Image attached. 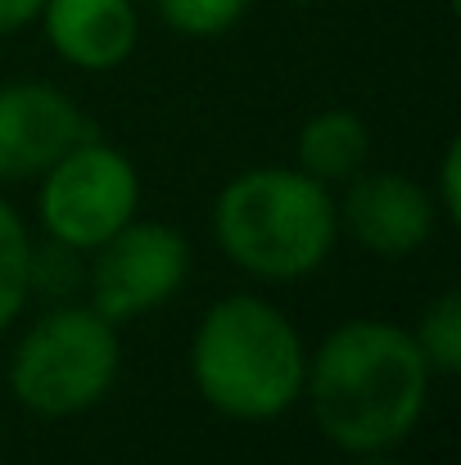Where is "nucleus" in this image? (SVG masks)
Here are the masks:
<instances>
[{
	"instance_id": "9",
	"label": "nucleus",
	"mask_w": 461,
	"mask_h": 465,
	"mask_svg": "<svg viewBox=\"0 0 461 465\" xmlns=\"http://www.w3.org/2000/svg\"><path fill=\"white\" fill-rule=\"evenodd\" d=\"M36 18L50 50L82 73H109L127 64L141 41L132 0H45Z\"/></svg>"
},
{
	"instance_id": "8",
	"label": "nucleus",
	"mask_w": 461,
	"mask_h": 465,
	"mask_svg": "<svg viewBox=\"0 0 461 465\" xmlns=\"http://www.w3.org/2000/svg\"><path fill=\"white\" fill-rule=\"evenodd\" d=\"M339 226L376 258L416 253L439 222L435 194L403 172H357L348 176V194L335 203Z\"/></svg>"
},
{
	"instance_id": "7",
	"label": "nucleus",
	"mask_w": 461,
	"mask_h": 465,
	"mask_svg": "<svg viewBox=\"0 0 461 465\" xmlns=\"http://www.w3.org/2000/svg\"><path fill=\"white\" fill-rule=\"evenodd\" d=\"M95 136L86 114L50 82L0 86V181H32L73 145Z\"/></svg>"
},
{
	"instance_id": "13",
	"label": "nucleus",
	"mask_w": 461,
	"mask_h": 465,
	"mask_svg": "<svg viewBox=\"0 0 461 465\" xmlns=\"http://www.w3.org/2000/svg\"><path fill=\"white\" fill-rule=\"evenodd\" d=\"M154 9L181 36H222L245 18L249 0H154Z\"/></svg>"
},
{
	"instance_id": "5",
	"label": "nucleus",
	"mask_w": 461,
	"mask_h": 465,
	"mask_svg": "<svg viewBox=\"0 0 461 465\" xmlns=\"http://www.w3.org/2000/svg\"><path fill=\"white\" fill-rule=\"evenodd\" d=\"M136 203H141L136 163L95 136H86L41 172L36 213L45 240H59L77 253H95L114 231H123L136 217Z\"/></svg>"
},
{
	"instance_id": "10",
	"label": "nucleus",
	"mask_w": 461,
	"mask_h": 465,
	"mask_svg": "<svg viewBox=\"0 0 461 465\" xmlns=\"http://www.w3.org/2000/svg\"><path fill=\"white\" fill-rule=\"evenodd\" d=\"M371 154V132L357 114L348 109H326L316 118H307L304 132H299V172L316 176V181H348L366 167Z\"/></svg>"
},
{
	"instance_id": "2",
	"label": "nucleus",
	"mask_w": 461,
	"mask_h": 465,
	"mask_svg": "<svg viewBox=\"0 0 461 465\" xmlns=\"http://www.w3.org/2000/svg\"><path fill=\"white\" fill-rule=\"evenodd\" d=\"M307 348L290 316L258 294L213 303L190 339L199 398L231 420H276L304 398Z\"/></svg>"
},
{
	"instance_id": "16",
	"label": "nucleus",
	"mask_w": 461,
	"mask_h": 465,
	"mask_svg": "<svg viewBox=\"0 0 461 465\" xmlns=\"http://www.w3.org/2000/svg\"><path fill=\"white\" fill-rule=\"evenodd\" d=\"M41 5H45V0H0V36L27 27V23L41 14Z\"/></svg>"
},
{
	"instance_id": "3",
	"label": "nucleus",
	"mask_w": 461,
	"mask_h": 465,
	"mask_svg": "<svg viewBox=\"0 0 461 465\" xmlns=\"http://www.w3.org/2000/svg\"><path fill=\"white\" fill-rule=\"evenodd\" d=\"M213 235L240 272L258 281H304L330 258L339 217L326 181L299 167H249L222 185Z\"/></svg>"
},
{
	"instance_id": "6",
	"label": "nucleus",
	"mask_w": 461,
	"mask_h": 465,
	"mask_svg": "<svg viewBox=\"0 0 461 465\" xmlns=\"http://www.w3.org/2000/svg\"><path fill=\"white\" fill-rule=\"evenodd\" d=\"M91 308L100 316L136 321L163 308L190 276V244L167 222H127L114 231L91 262Z\"/></svg>"
},
{
	"instance_id": "11",
	"label": "nucleus",
	"mask_w": 461,
	"mask_h": 465,
	"mask_svg": "<svg viewBox=\"0 0 461 465\" xmlns=\"http://www.w3.org/2000/svg\"><path fill=\"white\" fill-rule=\"evenodd\" d=\"M32 240H27V226L23 217L0 199V330L18 321V312L32 294Z\"/></svg>"
},
{
	"instance_id": "14",
	"label": "nucleus",
	"mask_w": 461,
	"mask_h": 465,
	"mask_svg": "<svg viewBox=\"0 0 461 465\" xmlns=\"http://www.w3.org/2000/svg\"><path fill=\"white\" fill-rule=\"evenodd\" d=\"M27 276H32V290H50V294L73 290V285L82 281L77 249H68V244H59V240H50L45 249H32V267H27Z\"/></svg>"
},
{
	"instance_id": "1",
	"label": "nucleus",
	"mask_w": 461,
	"mask_h": 465,
	"mask_svg": "<svg viewBox=\"0 0 461 465\" xmlns=\"http://www.w3.org/2000/svg\"><path fill=\"white\" fill-rule=\"evenodd\" d=\"M304 393L316 430L348 457L398 448L430 398V361L412 330L389 321L335 325L307 357Z\"/></svg>"
},
{
	"instance_id": "12",
	"label": "nucleus",
	"mask_w": 461,
	"mask_h": 465,
	"mask_svg": "<svg viewBox=\"0 0 461 465\" xmlns=\"http://www.w3.org/2000/svg\"><path fill=\"white\" fill-rule=\"evenodd\" d=\"M416 348L426 352L430 371L439 375H453L461 366V294H439L430 308L421 312L416 330H412Z\"/></svg>"
},
{
	"instance_id": "15",
	"label": "nucleus",
	"mask_w": 461,
	"mask_h": 465,
	"mask_svg": "<svg viewBox=\"0 0 461 465\" xmlns=\"http://www.w3.org/2000/svg\"><path fill=\"white\" fill-rule=\"evenodd\" d=\"M461 145L457 141H448V150L439 158V199H435V208L448 217V222H461Z\"/></svg>"
},
{
	"instance_id": "4",
	"label": "nucleus",
	"mask_w": 461,
	"mask_h": 465,
	"mask_svg": "<svg viewBox=\"0 0 461 465\" xmlns=\"http://www.w3.org/2000/svg\"><path fill=\"white\" fill-rule=\"evenodd\" d=\"M123 366L118 325L91 303H64L36 316L9 357L14 398L45 420L77 416L95 407Z\"/></svg>"
},
{
	"instance_id": "17",
	"label": "nucleus",
	"mask_w": 461,
	"mask_h": 465,
	"mask_svg": "<svg viewBox=\"0 0 461 465\" xmlns=\"http://www.w3.org/2000/svg\"><path fill=\"white\" fill-rule=\"evenodd\" d=\"M357 465H398V461H389L385 452H371V457H362V461H357Z\"/></svg>"
}]
</instances>
